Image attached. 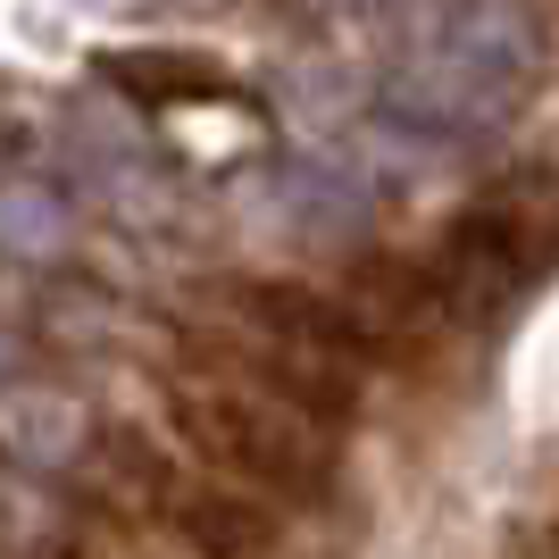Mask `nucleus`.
<instances>
[{
    "label": "nucleus",
    "instance_id": "423d86ee",
    "mask_svg": "<svg viewBox=\"0 0 559 559\" xmlns=\"http://www.w3.org/2000/svg\"><path fill=\"white\" fill-rule=\"evenodd\" d=\"M93 451V409L50 376H0V460L25 476H68Z\"/></svg>",
    "mask_w": 559,
    "mask_h": 559
},
{
    "label": "nucleus",
    "instance_id": "39448f33",
    "mask_svg": "<svg viewBox=\"0 0 559 559\" xmlns=\"http://www.w3.org/2000/svg\"><path fill=\"white\" fill-rule=\"evenodd\" d=\"M159 526L185 543V559H276L284 551V510L259 501L234 476H176L159 492Z\"/></svg>",
    "mask_w": 559,
    "mask_h": 559
},
{
    "label": "nucleus",
    "instance_id": "1a4fd4ad",
    "mask_svg": "<svg viewBox=\"0 0 559 559\" xmlns=\"http://www.w3.org/2000/svg\"><path fill=\"white\" fill-rule=\"evenodd\" d=\"M75 251V201L50 176H0V259L59 267Z\"/></svg>",
    "mask_w": 559,
    "mask_h": 559
},
{
    "label": "nucleus",
    "instance_id": "0eeeda50",
    "mask_svg": "<svg viewBox=\"0 0 559 559\" xmlns=\"http://www.w3.org/2000/svg\"><path fill=\"white\" fill-rule=\"evenodd\" d=\"M93 68H100V84H109L117 100H142V109H176V100H226V93H234L226 59H210V50H167V43L100 50Z\"/></svg>",
    "mask_w": 559,
    "mask_h": 559
},
{
    "label": "nucleus",
    "instance_id": "9d476101",
    "mask_svg": "<svg viewBox=\"0 0 559 559\" xmlns=\"http://www.w3.org/2000/svg\"><path fill=\"white\" fill-rule=\"evenodd\" d=\"M334 9H384V0H334Z\"/></svg>",
    "mask_w": 559,
    "mask_h": 559
},
{
    "label": "nucleus",
    "instance_id": "7ed1b4c3",
    "mask_svg": "<svg viewBox=\"0 0 559 559\" xmlns=\"http://www.w3.org/2000/svg\"><path fill=\"white\" fill-rule=\"evenodd\" d=\"M376 217V192L326 151H293L259 176V226L284 234L293 251H350Z\"/></svg>",
    "mask_w": 559,
    "mask_h": 559
},
{
    "label": "nucleus",
    "instance_id": "6e6552de",
    "mask_svg": "<svg viewBox=\"0 0 559 559\" xmlns=\"http://www.w3.org/2000/svg\"><path fill=\"white\" fill-rule=\"evenodd\" d=\"M251 393L284 401V409L309 418V426H350L359 418V376L334 368V359H309V350H284V343H267L251 359Z\"/></svg>",
    "mask_w": 559,
    "mask_h": 559
},
{
    "label": "nucleus",
    "instance_id": "f257e3e1",
    "mask_svg": "<svg viewBox=\"0 0 559 559\" xmlns=\"http://www.w3.org/2000/svg\"><path fill=\"white\" fill-rule=\"evenodd\" d=\"M535 68H543V25L518 0H460L384 75V126H401L409 142L501 134L535 93Z\"/></svg>",
    "mask_w": 559,
    "mask_h": 559
},
{
    "label": "nucleus",
    "instance_id": "9b49d317",
    "mask_svg": "<svg viewBox=\"0 0 559 559\" xmlns=\"http://www.w3.org/2000/svg\"><path fill=\"white\" fill-rule=\"evenodd\" d=\"M543 559H559V535H551V543H543Z\"/></svg>",
    "mask_w": 559,
    "mask_h": 559
},
{
    "label": "nucleus",
    "instance_id": "f03ea898",
    "mask_svg": "<svg viewBox=\"0 0 559 559\" xmlns=\"http://www.w3.org/2000/svg\"><path fill=\"white\" fill-rule=\"evenodd\" d=\"M176 435H185L217 476L251 485L276 510H326L334 501V451L318 443V426L293 418L267 393H176Z\"/></svg>",
    "mask_w": 559,
    "mask_h": 559
},
{
    "label": "nucleus",
    "instance_id": "20e7f679",
    "mask_svg": "<svg viewBox=\"0 0 559 559\" xmlns=\"http://www.w3.org/2000/svg\"><path fill=\"white\" fill-rule=\"evenodd\" d=\"M242 326H259V343H284V350H309V359H334V368L368 376V368H393V350L368 334V318L343 301V293H318L309 276H267V284H242L234 293Z\"/></svg>",
    "mask_w": 559,
    "mask_h": 559
},
{
    "label": "nucleus",
    "instance_id": "f8f14e48",
    "mask_svg": "<svg viewBox=\"0 0 559 559\" xmlns=\"http://www.w3.org/2000/svg\"><path fill=\"white\" fill-rule=\"evenodd\" d=\"M0 368H9V343H0Z\"/></svg>",
    "mask_w": 559,
    "mask_h": 559
}]
</instances>
